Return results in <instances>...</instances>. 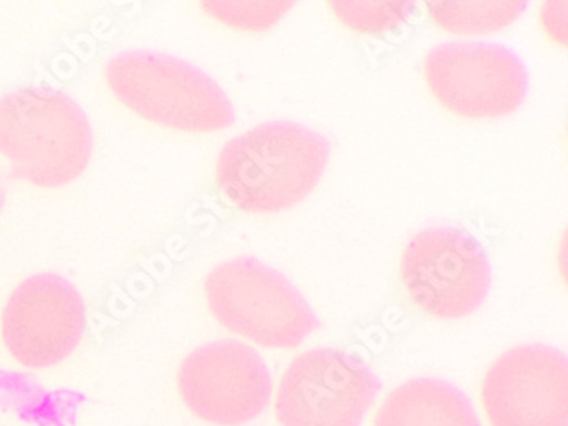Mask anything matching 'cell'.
I'll return each instance as SVG.
<instances>
[{"mask_svg":"<svg viewBox=\"0 0 568 426\" xmlns=\"http://www.w3.org/2000/svg\"><path fill=\"white\" fill-rule=\"evenodd\" d=\"M329 155V140L300 123H263L224 145L215 180L241 212H284L313 192Z\"/></svg>","mask_w":568,"mask_h":426,"instance_id":"obj_1","label":"cell"},{"mask_svg":"<svg viewBox=\"0 0 568 426\" xmlns=\"http://www.w3.org/2000/svg\"><path fill=\"white\" fill-rule=\"evenodd\" d=\"M93 154L84 111L53 89H19L0 100V155L12 174L38 187L78 180Z\"/></svg>","mask_w":568,"mask_h":426,"instance_id":"obj_2","label":"cell"},{"mask_svg":"<svg viewBox=\"0 0 568 426\" xmlns=\"http://www.w3.org/2000/svg\"><path fill=\"white\" fill-rule=\"evenodd\" d=\"M111 92L155 125L190 133L219 132L236 120L221 85L185 60L154 52H123L106 63Z\"/></svg>","mask_w":568,"mask_h":426,"instance_id":"obj_3","label":"cell"},{"mask_svg":"<svg viewBox=\"0 0 568 426\" xmlns=\"http://www.w3.org/2000/svg\"><path fill=\"white\" fill-rule=\"evenodd\" d=\"M205 295L221 326L263 348H297L322 327L303 294L255 257L215 266L205 280Z\"/></svg>","mask_w":568,"mask_h":426,"instance_id":"obj_4","label":"cell"},{"mask_svg":"<svg viewBox=\"0 0 568 426\" xmlns=\"http://www.w3.org/2000/svg\"><path fill=\"white\" fill-rule=\"evenodd\" d=\"M402 282L422 313L453 321L480 310L491 287V266L478 241L458 227H428L406 244Z\"/></svg>","mask_w":568,"mask_h":426,"instance_id":"obj_5","label":"cell"},{"mask_svg":"<svg viewBox=\"0 0 568 426\" xmlns=\"http://www.w3.org/2000/svg\"><path fill=\"white\" fill-rule=\"evenodd\" d=\"M425 81L447 111L469 120L513 114L528 97L525 62L504 44L456 41L430 50Z\"/></svg>","mask_w":568,"mask_h":426,"instance_id":"obj_6","label":"cell"},{"mask_svg":"<svg viewBox=\"0 0 568 426\" xmlns=\"http://www.w3.org/2000/svg\"><path fill=\"white\" fill-rule=\"evenodd\" d=\"M379 390V378L362 358L310 349L282 375L275 416L282 426H361Z\"/></svg>","mask_w":568,"mask_h":426,"instance_id":"obj_7","label":"cell"},{"mask_svg":"<svg viewBox=\"0 0 568 426\" xmlns=\"http://www.w3.org/2000/svg\"><path fill=\"white\" fill-rule=\"evenodd\" d=\"M178 389L203 422L243 426L265 412L274 384L255 348L224 339L190 353L178 372Z\"/></svg>","mask_w":568,"mask_h":426,"instance_id":"obj_8","label":"cell"},{"mask_svg":"<svg viewBox=\"0 0 568 426\" xmlns=\"http://www.w3.org/2000/svg\"><path fill=\"white\" fill-rule=\"evenodd\" d=\"M85 305L71 282L34 275L12 292L2 314V339L12 358L31 371L71 357L85 331Z\"/></svg>","mask_w":568,"mask_h":426,"instance_id":"obj_9","label":"cell"},{"mask_svg":"<svg viewBox=\"0 0 568 426\" xmlns=\"http://www.w3.org/2000/svg\"><path fill=\"white\" fill-rule=\"evenodd\" d=\"M491 426H568V361L560 349L523 345L494 362L481 384Z\"/></svg>","mask_w":568,"mask_h":426,"instance_id":"obj_10","label":"cell"},{"mask_svg":"<svg viewBox=\"0 0 568 426\" xmlns=\"http://www.w3.org/2000/svg\"><path fill=\"white\" fill-rule=\"evenodd\" d=\"M374 426H481L471 400L440 378H414L388 394Z\"/></svg>","mask_w":568,"mask_h":426,"instance_id":"obj_11","label":"cell"},{"mask_svg":"<svg viewBox=\"0 0 568 426\" xmlns=\"http://www.w3.org/2000/svg\"><path fill=\"white\" fill-rule=\"evenodd\" d=\"M528 2H428L432 19L447 33L491 34L506 30L525 14Z\"/></svg>","mask_w":568,"mask_h":426,"instance_id":"obj_12","label":"cell"},{"mask_svg":"<svg viewBox=\"0 0 568 426\" xmlns=\"http://www.w3.org/2000/svg\"><path fill=\"white\" fill-rule=\"evenodd\" d=\"M342 24L362 34H386L399 30L410 21L417 2H361L339 0L329 2Z\"/></svg>","mask_w":568,"mask_h":426,"instance_id":"obj_13","label":"cell"},{"mask_svg":"<svg viewBox=\"0 0 568 426\" xmlns=\"http://www.w3.org/2000/svg\"><path fill=\"white\" fill-rule=\"evenodd\" d=\"M200 6L211 18L225 27L262 33L274 28L295 4L294 2H202Z\"/></svg>","mask_w":568,"mask_h":426,"instance_id":"obj_14","label":"cell"},{"mask_svg":"<svg viewBox=\"0 0 568 426\" xmlns=\"http://www.w3.org/2000/svg\"><path fill=\"white\" fill-rule=\"evenodd\" d=\"M542 27L547 33L554 38L558 43H564L567 40V2H550V4L542 6L541 12Z\"/></svg>","mask_w":568,"mask_h":426,"instance_id":"obj_15","label":"cell"},{"mask_svg":"<svg viewBox=\"0 0 568 426\" xmlns=\"http://www.w3.org/2000/svg\"><path fill=\"white\" fill-rule=\"evenodd\" d=\"M4 206V190H2V184H0V210Z\"/></svg>","mask_w":568,"mask_h":426,"instance_id":"obj_16","label":"cell"}]
</instances>
